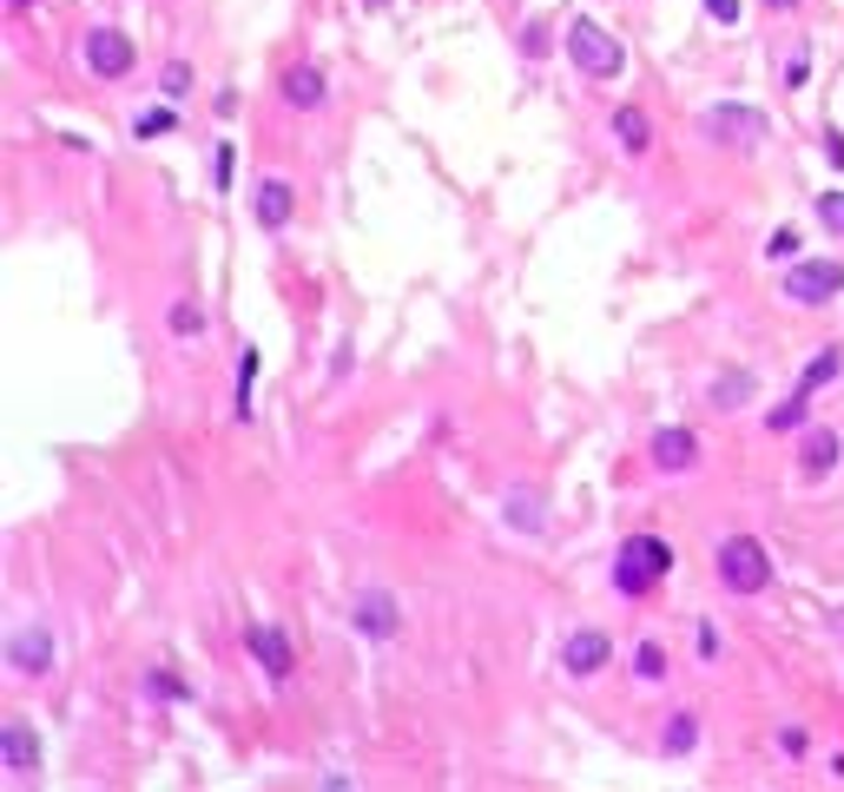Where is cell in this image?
<instances>
[{"label": "cell", "mask_w": 844, "mask_h": 792, "mask_svg": "<svg viewBox=\"0 0 844 792\" xmlns=\"http://www.w3.org/2000/svg\"><path fill=\"white\" fill-rule=\"evenodd\" d=\"M561 53H567V66L587 73V79H621V73H627V47H621V34H608L601 21H574V27L561 34Z\"/></svg>", "instance_id": "6da1fadb"}, {"label": "cell", "mask_w": 844, "mask_h": 792, "mask_svg": "<svg viewBox=\"0 0 844 792\" xmlns=\"http://www.w3.org/2000/svg\"><path fill=\"white\" fill-rule=\"evenodd\" d=\"M666 575H673V548H666L660 535H627V541H621V554H614V588H621L627 601L653 595Z\"/></svg>", "instance_id": "7a4b0ae2"}, {"label": "cell", "mask_w": 844, "mask_h": 792, "mask_svg": "<svg viewBox=\"0 0 844 792\" xmlns=\"http://www.w3.org/2000/svg\"><path fill=\"white\" fill-rule=\"evenodd\" d=\"M713 569H719L726 595H766L772 588V554H766V541H752V535H726L713 548Z\"/></svg>", "instance_id": "3957f363"}, {"label": "cell", "mask_w": 844, "mask_h": 792, "mask_svg": "<svg viewBox=\"0 0 844 792\" xmlns=\"http://www.w3.org/2000/svg\"><path fill=\"white\" fill-rule=\"evenodd\" d=\"M706 139L713 145H739V152H752V145H766V132H772V119L758 113V106H739V100H719V106H706Z\"/></svg>", "instance_id": "277c9868"}, {"label": "cell", "mask_w": 844, "mask_h": 792, "mask_svg": "<svg viewBox=\"0 0 844 792\" xmlns=\"http://www.w3.org/2000/svg\"><path fill=\"white\" fill-rule=\"evenodd\" d=\"M837 291H844V265H837V258H792V265H785V297H792V304L818 310V304H831Z\"/></svg>", "instance_id": "5b68a950"}, {"label": "cell", "mask_w": 844, "mask_h": 792, "mask_svg": "<svg viewBox=\"0 0 844 792\" xmlns=\"http://www.w3.org/2000/svg\"><path fill=\"white\" fill-rule=\"evenodd\" d=\"M53 634H47V621H34V627H21L14 641H8V667L21 674V680H47L53 674Z\"/></svg>", "instance_id": "8992f818"}, {"label": "cell", "mask_w": 844, "mask_h": 792, "mask_svg": "<svg viewBox=\"0 0 844 792\" xmlns=\"http://www.w3.org/2000/svg\"><path fill=\"white\" fill-rule=\"evenodd\" d=\"M608 661H614V641H608L601 627H574L567 641H561V667H567L574 680H594Z\"/></svg>", "instance_id": "52a82bcc"}, {"label": "cell", "mask_w": 844, "mask_h": 792, "mask_svg": "<svg viewBox=\"0 0 844 792\" xmlns=\"http://www.w3.org/2000/svg\"><path fill=\"white\" fill-rule=\"evenodd\" d=\"M87 66H93L100 79H126V73L139 66V53H132V40H126L119 27H93V34H87Z\"/></svg>", "instance_id": "ba28073f"}, {"label": "cell", "mask_w": 844, "mask_h": 792, "mask_svg": "<svg viewBox=\"0 0 844 792\" xmlns=\"http://www.w3.org/2000/svg\"><path fill=\"white\" fill-rule=\"evenodd\" d=\"M244 648H251V661H258L271 680H291L297 661H291V641H284L278 627H265V621H258V627H244Z\"/></svg>", "instance_id": "9c48e42d"}, {"label": "cell", "mask_w": 844, "mask_h": 792, "mask_svg": "<svg viewBox=\"0 0 844 792\" xmlns=\"http://www.w3.org/2000/svg\"><path fill=\"white\" fill-rule=\"evenodd\" d=\"M291 212H297L291 179H265L258 192H251V218H258V231H284V225H291Z\"/></svg>", "instance_id": "30bf717a"}, {"label": "cell", "mask_w": 844, "mask_h": 792, "mask_svg": "<svg viewBox=\"0 0 844 792\" xmlns=\"http://www.w3.org/2000/svg\"><path fill=\"white\" fill-rule=\"evenodd\" d=\"M357 634H370V641H389V634L402 627V614H396V595H383V588H370V595H357Z\"/></svg>", "instance_id": "8fae6325"}, {"label": "cell", "mask_w": 844, "mask_h": 792, "mask_svg": "<svg viewBox=\"0 0 844 792\" xmlns=\"http://www.w3.org/2000/svg\"><path fill=\"white\" fill-rule=\"evenodd\" d=\"M693 462H700V436H693V430H660V436H653V469L680 475V469H693Z\"/></svg>", "instance_id": "7c38bea8"}, {"label": "cell", "mask_w": 844, "mask_h": 792, "mask_svg": "<svg viewBox=\"0 0 844 792\" xmlns=\"http://www.w3.org/2000/svg\"><path fill=\"white\" fill-rule=\"evenodd\" d=\"M0 766H8V772H34V766H40V740H34L27 720H8V727H0Z\"/></svg>", "instance_id": "4fadbf2b"}, {"label": "cell", "mask_w": 844, "mask_h": 792, "mask_svg": "<svg viewBox=\"0 0 844 792\" xmlns=\"http://www.w3.org/2000/svg\"><path fill=\"white\" fill-rule=\"evenodd\" d=\"M330 100V79L317 73V66H291L284 73V106H297V113H317Z\"/></svg>", "instance_id": "5bb4252c"}, {"label": "cell", "mask_w": 844, "mask_h": 792, "mask_svg": "<svg viewBox=\"0 0 844 792\" xmlns=\"http://www.w3.org/2000/svg\"><path fill=\"white\" fill-rule=\"evenodd\" d=\"M752 389H758V376H752V370H719V376H713V389H706V404H713L719 417H732V410H745V404H752Z\"/></svg>", "instance_id": "9a60e30c"}, {"label": "cell", "mask_w": 844, "mask_h": 792, "mask_svg": "<svg viewBox=\"0 0 844 792\" xmlns=\"http://www.w3.org/2000/svg\"><path fill=\"white\" fill-rule=\"evenodd\" d=\"M837 456H844V436H837V430H811V436L798 443V469L811 475V483L837 469Z\"/></svg>", "instance_id": "2e32d148"}, {"label": "cell", "mask_w": 844, "mask_h": 792, "mask_svg": "<svg viewBox=\"0 0 844 792\" xmlns=\"http://www.w3.org/2000/svg\"><path fill=\"white\" fill-rule=\"evenodd\" d=\"M700 746V713H666V733H660V753L666 759H680Z\"/></svg>", "instance_id": "e0dca14e"}, {"label": "cell", "mask_w": 844, "mask_h": 792, "mask_svg": "<svg viewBox=\"0 0 844 792\" xmlns=\"http://www.w3.org/2000/svg\"><path fill=\"white\" fill-rule=\"evenodd\" d=\"M614 139H621L627 152H647V145H653V126H647V113H640V106H621V113H614Z\"/></svg>", "instance_id": "ac0fdd59"}, {"label": "cell", "mask_w": 844, "mask_h": 792, "mask_svg": "<svg viewBox=\"0 0 844 792\" xmlns=\"http://www.w3.org/2000/svg\"><path fill=\"white\" fill-rule=\"evenodd\" d=\"M805 404H811V389H792L779 410H766V430H772V436H785V430H805Z\"/></svg>", "instance_id": "d6986e66"}, {"label": "cell", "mask_w": 844, "mask_h": 792, "mask_svg": "<svg viewBox=\"0 0 844 792\" xmlns=\"http://www.w3.org/2000/svg\"><path fill=\"white\" fill-rule=\"evenodd\" d=\"M837 370H844V350H837V344H818V357L805 363V376H798V389H818V383H831Z\"/></svg>", "instance_id": "ffe728a7"}, {"label": "cell", "mask_w": 844, "mask_h": 792, "mask_svg": "<svg viewBox=\"0 0 844 792\" xmlns=\"http://www.w3.org/2000/svg\"><path fill=\"white\" fill-rule=\"evenodd\" d=\"M509 528H541V496H522V489H509Z\"/></svg>", "instance_id": "44dd1931"}, {"label": "cell", "mask_w": 844, "mask_h": 792, "mask_svg": "<svg viewBox=\"0 0 844 792\" xmlns=\"http://www.w3.org/2000/svg\"><path fill=\"white\" fill-rule=\"evenodd\" d=\"M172 337H205V304H192V297L172 304Z\"/></svg>", "instance_id": "7402d4cb"}, {"label": "cell", "mask_w": 844, "mask_h": 792, "mask_svg": "<svg viewBox=\"0 0 844 792\" xmlns=\"http://www.w3.org/2000/svg\"><path fill=\"white\" fill-rule=\"evenodd\" d=\"M251 383H258V350L238 357V423H251Z\"/></svg>", "instance_id": "603a6c76"}, {"label": "cell", "mask_w": 844, "mask_h": 792, "mask_svg": "<svg viewBox=\"0 0 844 792\" xmlns=\"http://www.w3.org/2000/svg\"><path fill=\"white\" fill-rule=\"evenodd\" d=\"M634 674H640V680H666V648H660V641H640V648H634Z\"/></svg>", "instance_id": "cb8c5ba5"}, {"label": "cell", "mask_w": 844, "mask_h": 792, "mask_svg": "<svg viewBox=\"0 0 844 792\" xmlns=\"http://www.w3.org/2000/svg\"><path fill=\"white\" fill-rule=\"evenodd\" d=\"M158 93H165V100H186V93H192V66H186V60H172V66L158 73Z\"/></svg>", "instance_id": "d4e9b609"}, {"label": "cell", "mask_w": 844, "mask_h": 792, "mask_svg": "<svg viewBox=\"0 0 844 792\" xmlns=\"http://www.w3.org/2000/svg\"><path fill=\"white\" fill-rule=\"evenodd\" d=\"M766 258H772V265H792V258H798V231H792V225H779V231L766 238Z\"/></svg>", "instance_id": "484cf974"}, {"label": "cell", "mask_w": 844, "mask_h": 792, "mask_svg": "<svg viewBox=\"0 0 844 792\" xmlns=\"http://www.w3.org/2000/svg\"><path fill=\"white\" fill-rule=\"evenodd\" d=\"M172 126H179L172 113H139V119H132V139H165Z\"/></svg>", "instance_id": "4316f807"}, {"label": "cell", "mask_w": 844, "mask_h": 792, "mask_svg": "<svg viewBox=\"0 0 844 792\" xmlns=\"http://www.w3.org/2000/svg\"><path fill=\"white\" fill-rule=\"evenodd\" d=\"M818 218H824L831 231H844V192H818Z\"/></svg>", "instance_id": "83f0119b"}, {"label": "cell", "mask_w": 844, "mask_h": 792, "mask_svg": "<svg viewBox=\"0 0 844 792\" xmlns=\"http://www.w3.org/2000/svg\"><path fill=\"white\" fill-rule=\"evenodd\" d=\"M706 14H713L719 27H739V0H706Z\"/></svg>", "instance_id": "f1b7e54d"}, {"label": "cell", "mask_w": 844, "mask_h": 792, "mask_svg": "<svg viewBox=\"0 0 844 792\" xmlns=\"http://www.w3.org/2000/svg\"><path fill=\"white\" fill-rule=\"evenodd\" d=\"M824 158H831V166H837V173H844V139H837V132H831V139H824Z\"/></svg>", "instance_id": "f546056e"}, {"label": "cell", "mask_w": 844, "mask_h": 792, "mask_svg": "<svg viewBox=\"0 0 844 792\" xmlns=\"http://www.w3.org/2000/svg\"><path fill=\"white\" fill-rule=\"evenodd\" d=\"M766 8H798V0H766Z\"/></svg>", "instance_id": "4dcf8cb0"}, {"label": "cell", "mask_w": 844, "mask_h": 792, "mask_svg": "<svg viewBox=\"0 0 844 792\" xmlns=\"http://www.w3.org/2000/svg\"><path fill=\"white\" fill-rule=\"evenodd\" d=\"M14 8H34V0H14Z\"/></svg>", "instance_id": "1f68e13d"}]
</instances>
